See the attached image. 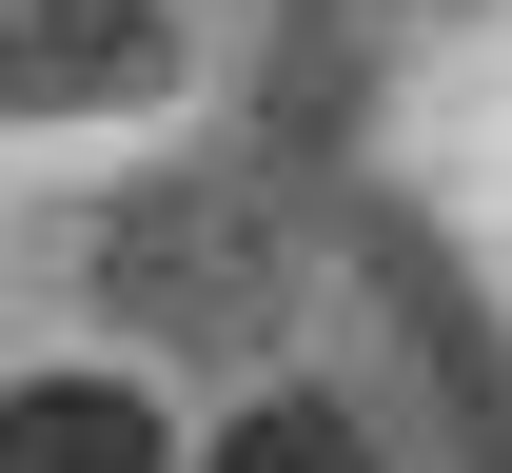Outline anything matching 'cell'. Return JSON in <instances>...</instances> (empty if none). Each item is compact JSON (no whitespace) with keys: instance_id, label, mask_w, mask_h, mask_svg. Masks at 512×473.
Returning a JSON list of instances; mask_svg holds the SVG:
<instances>
[{"instance_id":"obj_1","label":"cell","mask_w":512,"mask_h":473,"mask_svg":"<svg viewBox=\"0 0 512 473\" xmlns=\"http://www.w3.org/2000/svg\"><path fill=\"white\" fill-rule=\"evenodd\" d=\"M158 79H178L158 0H0V119H99V99H158Z\"/></svg>"},{"instance_id":"obj_2","label":"cell","mask_w":512,"mask_h":473,"mask_svg":"<svg viewBox=\"0 0 512 473\" xmlns=\"http://www.w3.org/2000/svg\"><path fill=\"white\" fill-rule=\"evenodd\" d=\"M119 296L138 316H158V336H237L256 296H276V276H256V217H119Z\"/></svg>"},{"instance_id":"obj_3","label":"cell","mask_w":512,"mask_h":473,"mask_svg":"<svg viewBox=\"0 0 512 473\" xmlns=\"http://www.w3.org/2000/svg\"><path fill=\"white\" fill-rule=\"evenodd\" d=\"M0 473H178V434H158L138 375H20L0 395Z\"/></svg>"},{"instance_id":"obj_4","label":"cell","mask_w":512,"mask_h":473,"mask_svg":"<svg viewBox=\"0 0 512 473\" xmlns=\"http://www.w3.org/2000/svg\"><path fill=\"white\" fill-rule=\"evenodd\" d=\"M197 473H394V454H375V434H355L335 395H256V414H237V434H217Z\"/></svg>"}]
</instances>
